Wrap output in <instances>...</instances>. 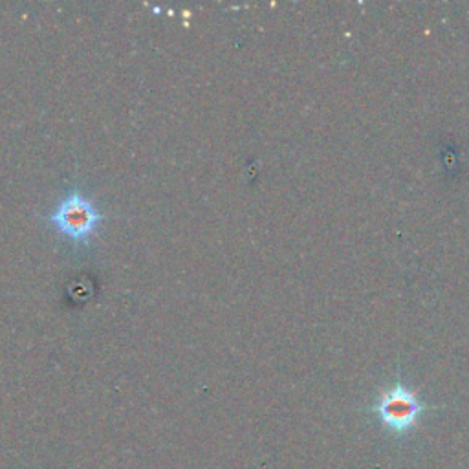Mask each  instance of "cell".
Returning <instances> with one entry per match:
<instances>
[{
  "label": "cell",
  "instance_id": "6da1fadb",
  "mask_svg": "<svg viewBox=\"0 0 469 469\" xmlns=\"http://www.w3.org/2000/svg\"><path fill=\"white\" fill-rule=\"evenodd\" d=\"M103 221L105 213L81 189H70L47 217L52 231L74 246H89Z\"/></svg>",
  "mask_w": 469,
  "mask_h": 469
},
{
  "label": "cell",
  "instance_id": "7a4b0ae2",
  "mask_svg": "<svg viewBox=\"0 0 469 469\" xmlns=\"http://www.w3.org/2000/svg\"><path fill=\"white\" fill-rule=\"evenodd\" d=\"M431 409L435 407L425 404L414 389L398 378L391 387L379 393L367 411L378 418L383 430L402 440L416 431L420 418Z\"/></svg>",
  "mask_w": 469,
  "mask_h": 469
}]
</instances>
